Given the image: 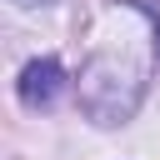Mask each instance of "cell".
I'll return each instance as SVG.
<instances>
[{
	"label": "cell",
	"mask_w": 160,
	"mask_h": 160,
	"mask_svg": "<svg viewBox=\"0 0 160 160\" xmlns=\"http://www.w3.org/2000/svg\"><path fill=\"white\" fill-rule=\"evenodd\" d=\"M60 80H65V75H60V60H50V55H45V60H30V65L20 70V100H25L30 110H40V105H50V100L60 95Z\"/></svg>",
	"instance_id": "6da1fadb"
},
{
	"label": "cell",
	"mask_w": 160,
	"mask_h": 160,
	"mask_svg": "<svg viewBox=\"0 0 160 160\" xmlns=\"http://www.w3.org/2000/svg\"><path fill=\"white\" fill-rule=\"evenodd\" d=\"M20 5H45V0H20Z\"/></svg>",
	"instance_id": "7a4b0ae2"
}]
</instances>
